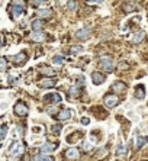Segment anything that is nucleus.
<instances>
[{
  "label": "nucleus",
  "instance_id": "nucleus-1",
  "mask_svg": "<svg viewBox=\"0 0 148 161\" xmlns=\"http://www.w3.org/2000/svg\"><path fill=\"white\" fill-rule=\"evenodd\" d=\"M103 102H105V105H106L107 107H115V106L119 103V97L116 96V94L109 93V94H105V97H103Z\"/></svg>",
  "mask_w": 148,
  "mask_h": 161
},
{
  "label": "nucleus",
  "instance_id": "nucleus-2",
  "mask_svg": "<svg viewBox=\"0 0 148 161\" xmlns=\"http://www.w3.org/2000/svg\"><path fill=\"white\" fill-rule=\"evenodd\" d=\"M100 67L105 70V71H112L113 70V60L110 57H102L100 58Z\"/></svg>",
  "mask_w": 148,
  "mask_h": 161
},
{
  "label": "nucleus",
  "instance_id": "nucleus-3",
  "mask_svg": "<svg viewBox=\"0 0 148 161\" xmlns=\"http://www.w3.org/2000/svg\"><path fill=\"white\" fill-rule=\"evenodd\" d=\"M15 115H17V116H20V118H23V116H26L28 115V106L25 105L23 102H17L16 105H15Z\"/></svg>",
  "mask_w": 148,
  "mask_h": 161
},
{
  "label": "nucleus",
  "instance_id": "nucleus-4",
  "mask_svg": "<svg viewBox=\"0 0 148 161\" xmlns=\"http://www.w3.org/2000/svg\"><path fill=\"white\" fill-rule=\"evenodd\" d=\"M10 60H12V63L15 65H23L26 63V60H28V55H26V52H19V54L12 57Z\"/></svg>",
  "mask_w": 148,
  "mask_h": 161
},
{
  "label": "nucleus",
  "instance_id": "nucleus-5",
  "mask_svg": "<svg viewBox=\"0 0 148 161\" xmlns=\"http://www.w3.org/2000/svg\"><path fill=\"white\" fill-rule=\"evenodd\" d=\"M23 153V144L22 142H13L12 147L9 148V154L10 155H20Z\"/></svg>",
  "mask_w": 148,
  "mask_h": 161
},
{
  "label": "nucleus",
  "instance_id": "nucleus-6",
  "mask_svg": "<svg viewBox=\"0 0 148 161\" xmlns=\"http://www.w3.org/2000/svg\"><path fill=\"white\" fill-rule=\"evenodd\" d=\"M105 80H106V76H105V74H102V73H99V71L91 73V81H93V84L99 86V84H102Z\"/></svg>",
  "mask_w": 148,
  "mask_h": 161
},
{
  "label": "nucleus",
  "instance_id": "nucleus-7",
  "mask_svg": "<svg viewBox=\"0 0 148 161\" xmlns=\"http://www.w3.org/2000/svg\"><path fill=\"white\" fill-rule=\"evenodd\" d=\"M71 116H73L71 109H63V110L57 115V119L58 121H68V119H71Z\"/></svg>",
  "mask_w": 148,
  "mask_h": 161
},
{
  "label": "nucleus",
  "instance_id": "nucleus-8",
  "mask_svg": "<svg viewBox=\"0 0 148 161\" xmlns=\"http://www.w3.org/2000/svg\"><path fill=\"white\" fill-rule=\"evenodd\" d=\"M76 36L82 41L89 39V36H90V29H89V28H82V29H79V31L76 32Z\"/></svg>",
  "mask_w": 148,
  "mask_h": 161
},
{
  "label": "nucleus",
  "instance_id": "nucleus-9",
  "mask_svg": "<svg viewBox=\"0 0 148 161\" xmlns=\"http://www.w3.org/2000/svg\"><path fill=\"white\" fill-rule=\"evenodd\" d=\"M45 38H47V35L42 31H33L31 33V39L35 41V42H42V41H45Z\"/></svg>",
  "mask_w": 148,
  "mask_h": 161
},
{
  "label": "nucleus",
  "instance_id": "nucleus-10",
  "mask_svg": "<svg viewBox=\"0 0 148 161\" xmlns=\"http://www.w3.org/2000/svg\"><path fill=\"white\" fill-rule=\"evenodd\" d=\"M135 97L140 99V100H144L145 99V86L144 84H138L135 87Z\"/></svg>",
  "mask_w": 148,
  "mask_h": 161
},
{
  "label": "nucleus",
  "instance_id": "nucleus-11",
  "mask_svg": "<svg viewBox=\"0 0 148 161\" xmlns=\"http://www.w3.org/2000/svg\"><path fill=\"white\" fill-rule=\"evenodd\" d=\"M66 157L68 158V160H76V158L80 157V153H79L77 148H70V150H67L66 151Z\"/></svg>",
  "mask_w": 148,
  "mask_h": 161
},
{
  "label": "nucleus",
  "instance_id": "nucleus-12",
  "mask_svg": "<svg viewBox=\"0 0 148 161\" xmlns=\"http://www.w3.org/2000/svg\"><path fill=\"white\" fill-rule=\"evenodd\" d=\"M112 90L116 91V93H122V91L126 90V84L122 83V81H115V83L112 84Z\"/></svg>",
  "mask_w": 148,
  "mask_h": 161
},
{
  "label": "nucleus",
  "instance_id": "nucleus-13",
  "mask_svg": "<svg viewBox=\"0 0 148 161\" xmlns=\"http://www.w3.org/2000/svg\"><path fill=\"white\" fill-rule=\"evenodd\" d=\"M54 86H55L54 79H44V80L39 81V87H44V89H49V87H54Z\"/></svg>",
  "mask_w": 148,
  "mask_h": 161
},
{
  "label": "nucleus",
  "instance_id": "nucleus-14",
  "mask_svg": "<svg viewBox=\"0 0 148 161\" xmlns=\"http://www.w3.org/2000/svg\"><path fill=\"white\" fill-rule=\"evenodd\" d=\"M12 12H13V16L15 17H19L22 13H23V5H16V3H13Z\"/></svg>",
  "mask_w": 148,
  "mask_h": 161
},
{
  "label": "nucleus",
  "instance_id": "nucleus-15",
  "mask_svg": "<svg viewBox=\"0 0 148 161\" xmlns=\"http://www.w3.org/2000/svg\"><path fill=\"white\" fill-rule=\"evenodd\" d=\"M83 138V132L82 131H77V132H74L73 135H70V137H67V142H70V144H74L77 139H82Z\"/></svg>",
  "mask_w": 148,
  "mask_h": 161
},
{
  "label": "nucleus",
  "instance_id": "nucleus-16",
  "mask_svg": "<svg viewBox=\"0 0 148 161\" xmlns=\"http://www.w3.org/2000/svg\"><path fill=\"white\" fill-rule=\"evenodd\" d=\"M147 144V138L145 137H137L135 138V150H141Z\"/></svg>",
  "mask_w": 148,
  "mask_h": 161
},
{
  "label": "nucleus",
  "instance_id": "nucleus-17",
  "mask_svg": "<svg viewBox=\"0 0 148 161\" xmlns=\"http://www.w3.org/2000/svg\"><path fill=\"white\" fill-rule=\"evenodd\" d=\"M45 100H51L52 103H60L61 102V94L60 93H51L45 96Z\"/></svg>",
  "mask_w": 148,
  "mask_h": 161
},
{
  "label": "nucleus",
  "instance_id": "nucleus-18",
  "mask_svg": "<svg viewBox=\"0 0 148 161\" xmlns=\"http://www.w3.org/2000/svg\"><path fill=\"white\" fill-rule=\"evenodd\" d=\"M58 148V142H55V144H44L41 147V150H42V153H48V151H55Z\"/></svg>",
  "mask_w": 148,
  "mask_h": 161
},
{
  "label": "nucleus",
  "instance_id": "nucleus-19",
  "mask_svg": "<svg viewBox=\"0 0 148 161\" xmlns=\"http://www.w3.org/2000/svg\"><path fill=\"white\" fill-rule=\"evenodd\" d=\"M31 28H32L33 31H41L42 28H44V20H41V19H35V20H32Z\"/></svg>",
  "mask_w": 148,
  "mask_h": 161
},
{
  "label": "nucleus",
  "instance_id": "nucleus-20",
  "mask_svg": "<svg viewBox=\"0 0 148 161\" xmlns=\"http://www.w3.org/2000/svg\"><path fill=\"white\" fill-rule=\"evenodd\" d=\"M123 10H125L126 13L135 12V10H137V5H135V3H125V5H123Z\"/></svg>",
  "mask_w": 148,
  "mask_h": 161
},
{
  "label": "nucleus",
  "instance_id": "nucleus-21",
  "mask_svg": "<svg viewBox=\"0 0 148 161\" xmlns=\"http://www.w3.org/2000/svg\"><path fill=\"white\" fill-rule=\"evenodd\" d=\"M33 160H35V161H42V160L51 161V160H52V157H49V155H47V154L44 153V154H36V155L33 157Z\"/></svg>",
  "mask_w": 148,
  "mask_h": 161
},
{
  "label": "nucleus",
  "instance_id": "nucleus-22",
  "mask_svg": "<svg viewBox=\"0 0 148 161\" xmlns=\"http://www.w3.org/2000/svg\"><path fill=\"white\" fill-rule=\"evenodd\" d=\"M36 15H38V16H42V17H48L52 15V10H51V9H41V10H38Z\"/></svg>",
  "mask_w": 148,
  "mask_h": 161
},
{
  "label": "nucleus",
  "instance_id": "nucleus-23",
  "mask_svg": "<svg viewBox=\"0 0 148 161\" xmlns=\"http://www.w3.org/2000/svg\"><path fill=\"white\" fill-rule=\"evenodd\" d=\"M41 71H42V74H45V76H48V77H52V76L55 74V71H54L51 67H41Z\"/></svg>",
  "mask_w": 148,
  "mask_h": 161
},
{
  "label": "nucleus",
  "instance_id": "nucleus-24",
  "mask_svg": "<svg viewBox=\"0 0 148 161\" xmlns=\"http://www.w3.org/2000/svg\"><path fill=\"white\" fill-rule=\"evenodd\" d=\"M126 151H128V150H126V145H119V147H118V150H116V155H118V157H123V155H125V154H126Z\"/></svg>",
  "mask_w": 148,
  "mask_h": 161
},
{
  "label": "nucleus",
  "instance_id": "nucleus-25",
  "mask_svg": "<svg viewBox=\"0 0 148 161\" xmlns=\"http://www.w3.org/2000/svg\"><path fill=\"white\" fill-rule=\"evenodd\" d=\"M144 38H145V32H144V31H140L138 33L134 35V42H141Z\"/></svg>",
  "mask_w": 148,
  "mask_h": 161
},
{
  "label": "nucleus",
  "instance_id": "nucleus-26",
  "mask_svg": "<svg viewBox=\"0 0 148 161\" xmlns=\"http://www.w3.org/2000/svg\"><path fill=\"white\" fill-rule=\"evenodd\" d=\"M8 135V126L6 125H2L0 126V139H5Z\"/></svg>",
  "mask_w": 148,
  "mask_h": 161
},
{
  "label": "nucleus",
  "instance_id": "nucleus-27",
  "mask_svg": "<svg viewBox=\"0 0 148 161\" xmlns=\"http://www.w3.org/2000/svg\"><path fill=\"white\" fill-rule=\"evenodd\" d=\"M76 8H77V0H68L67 2V9L68 10H74Z\"/></svg>",
  "mask_w": 148,
  "mask_h": 161
},
{
  "label": "nucleus",
  "instance_id": "nucleus-28",
  "mask_svg": "<svg viewBox=\"0 0 148 161\" xmlns=\"http://www.w3.org/2000/svg\"><path fill=\"white\" fill-rule=\"evenodd\" d=\"M8 67V63H6V58L5 57H0V71H5Z\"/></svg>",
  "mask_w": 148,
  "mask_h": 161
},
{
  "label": "nucleus",
  "instance_id": "nucleus-29",
  "mask_svg": "<svg viewBox=\"0 0 148 161\" xmlns=\"http://www.w3.org/2000/svg\"><path fill=\"white\" fill-rule=\"evenodd\" d=\"M52 61H54V63H55V64H58V65H61L63 64V63H64V58H63V57H54V60H52Z\"/></svg>",
  "mask_w": 148,
  "mask_h": 161
},
{
  "label": "nucleus",
  "instance_id": "nucleus-30",
  "mask_svg": "<svg viewBox=\"0 0 148 161\" xmlns=\"http://www.w3.org/2000/svg\"><path fill=\"white\" fill-rule=\"evenodd\" d=\"M79 90H80V87H79V86H73V87L70 89V94H71V96H76V94L79 93Z\"/></svg>",
  "mask_w": 148,
  "mask_h": 161
},
{
  "label": "nucleus",
  "instance_id": "nucleus-31",
  "mask_svg": "<svg viewBox=\"0 0 148 161\" xmlns=\"http://www.w3.org/2000/svg\"><path fill=\"white\" fill-rule=\"evenodd\" d=\"M61 129H63L61 125H54V126H52V132H54V134H60Z\"/></svg>",
  "mask_w": 148,
  "mask_h": 161
},
{
  "label": "nucleus",
  "instance_id": "nucleus-32",
  "mask_svg": "<svg viewBox=\"0 0 148 161\" xmlns=\"http://www.w3.org/2000/svg\"><path fill=\"white\" fill-rule=\"evenodd\" d=\"M70 51H71L73 54H79L80 51H83V48H82V47H71V49H70Z\"/></svg>",
  "mask_w": 148,
  "mask_h": 161
},
{
  "label": "nucleus",
  "instance_id": "nucleus-33",
  "mask_svg": "<svg viewBox=\"0 0 148 161\" xmlns=\"http://www.w3.org/2000/svg\"><path fill=\"white\" fill-rule=\"evenodd\" d=\"M83 148H84V151H89V150H91V147H93V145L90 144V142H83Z\"/></svg>",
  "mask_w": 148,
  "mask_h": 161
},
{
  "label": "nucleus",
  "instance_id": "nucleus-34",
  "mask_svg": "<svg viewBox=\"0 0 148 161\" xmlns=\"http://www.w3.org/2000/svg\"><path fill=\"white\" fill-rule=\"evenodd\" d=\"M82 123H83V125H89V123H90V119H89V118H83Z\"/></svg>",
  "mask_w": 148,
  "mask_h": 161
},
{
  "label": "nucleus",
  "instance_id": "nucleus-35",
  "mask_svg": "<svg viewBox=\"0 0 148 161\" xmlns=\"http://www.w3.org/2000/svg\"><path fill=\"white\" fill-rule=\"evenodd\" d=\"M32 3H33V6H39L41 3H44V0H33Z\"/></svg>",
  "mask_w": 148,
  "mask_h": 161
},
{
  "label": "nucleus",
  "instance_id": "nucleus-36",
  "mask_svg": "<svg viewBox=\"0 0 148 161\" xmlns=\"http://www.w3.org/2000/svg\"><path fill=\"white\" fill-rule=\"evenodd\" d=\"M13 3H16V5H23V0H13Z\"/></svg>",
  "mask_w": 148,
  "mask_h": 161
},
{
  "label": "nucleus",
  "instance_id": "nucleus-37",
  "mask_svg": "<svg viewBox=\"0 0 148 161\" xmlns=\"http://www.w3.org/2000/svg\"><path fill=\"white\" fill-rule=\"evenodd\" d=\"M3 47V39H2V36H0V48Z\"/></svg>",
  "mask_w": 148,
  "mask_h": 161
},
{
  "label": "nucleus",
  "instance_id": "nucleus-38",
  "mask_svg": "<svg viewBox=\"0 0 148 161\" xmlns=\"http://www.w3.org/2000/svg\"><path fill=\"white\" fill-rule=\"evenodd\" d=\"M89 2H94V0H89Z\"/></svg>",
  "mask_w": 148,
  "mask_h": 161
}]
</instances>
